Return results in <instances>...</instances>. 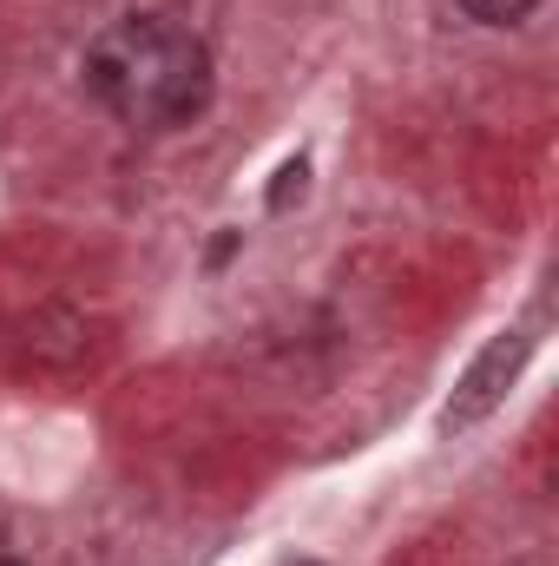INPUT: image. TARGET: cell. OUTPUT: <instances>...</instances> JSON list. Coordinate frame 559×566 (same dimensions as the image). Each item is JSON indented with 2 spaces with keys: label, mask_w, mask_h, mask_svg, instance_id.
<instances>
[{
  "label": "cell",
  "mask_w": 559,
  "mask_h": 566,
  "mask_svg": "<svg viewBox=\"0 0 559 566\" xmlns=\"http://www.w3.org/2000/svg\"><path fill=\"white\" fill-rule=\"evenodd\" d=\"M80 73L86 93L133 133H178L211 106V46L165 13L113 20L86 46Z\"/></svg>",
  "instance_id": "cell-1"
},
{
  "label": "cell",
  "mask_w": 559,
  "mask_h": 566,
  "mask_svg": "<svg viewBox=\"0 0 559 566\" xmlns=\"http://www.w3.org/2000/svg\"><path fill=\"white\" fill-rule=\"evenodd\" d=\"M527 356H534V336L527 329H500L467 369H461V382H454V402L441 409V428L447 434H467V428H481L500 402H507V389L520 382V369H527Z\"/></svg>",
  "instance_id": "cell-2"
},
{
  "label": "cell",
  "mask_w": 559,
  "mask_h": 566,
  "mask_svg": "<svg viewBox=\"0 0 559 566\" xmlns=\"http://www.w3.org/2000/svg\"><path fill=\"white\" fill-rule=\"evenodd\" d=\"M27 343H33V356H40V363L66 369V363H80V356H86V323H80L73 310H40V316L27 323Z\"/></svg>",
  "instance_id": "cell-3"
},
{
  "label": "cell",
  "mask_w": 559,
  "mask_h": 566,
  "mask_svg": "<svg viewBox=\"0 0 559 566\" xmlns=\"http://www.w3.org/2000/svg\"><path fill=\"white\" fill-rule=\"evenodd\" d=\"M454 7H461L474 27H520L540 0H454Z\"/></svg>",
  "instance_id": "cell-4"
},
{
  "label": "cell",
  "mask_w": 559,
  "mask_h": 566,
  "mask_svg": "<svg viewBox=\"0 0 559 566\" xmlns=\"http://www.w3.org/2000/svg\"><path fill=\"white\" fill-rule=\"evenodd\" d=\"M303 185H309V158H289L277 171V185H271V211H289L303 198Z\"/></svg>",
  "instance_id": "cell-5"
},
{
  "label": "cell",
  "mask_w": 559,
  "mask_h": 566,
  "mask_svg": "<svg viewBox=\"0 0 559 566\" xmlns=\"http://www.w3.org/2000/svg\"><path fill=\"white\" fill-rule=\"evenodd\" d=\"M0 566H20V560H0Z\"/></svg>",
  "instance_id": "cell-6"
},
{
  "label": "cell",
  "mask_w": 559,
  "mask_h": 566,
  "mask_svg": "<svg viewBox=\"0 0 559 566\" xmlns=\"http://www.w3.org/2000/svg\"><path fill=\"white\" fill-rule=\"evenodd\" d=\"M309 566H316V560H309Z\"/></svg>",
  "instance_id": "cell-7"
}]
</instances>
